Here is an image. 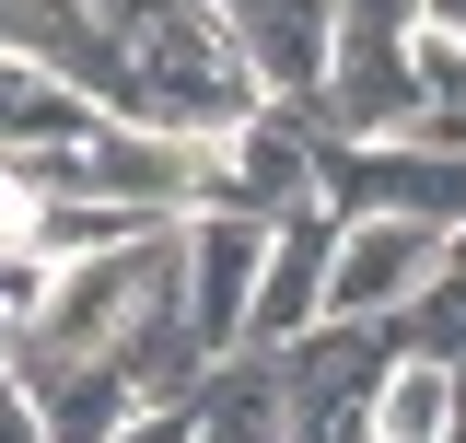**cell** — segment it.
<instances>
[{
  "label": "cell",
  "mask_w": 466,
  "mask_h": 443,
  "mask_svg": "<svg viewBox=\"0 0 466 443\" xmlns=\"http://www.w3.org/2000/svg\"><path fill=\"white\" fill-rule=\"evenodd\" d=\"M455 443H466V432H455Z\"/></svg>",
  "instance_id": "cell-14"
},
{
  "label": "cell",
  "mask_w": 466,
  "mask_h": 443,
  "mask_svg": "<svg viewBox=\"0 0 466 443\" xmlns=\"http://www.w3.org/2000/svg\"><path fill=\"white\" fill-rule=\"evenodd\" d=\"M327 280H339V211H291L280 245H268V280H257V327H245V350L315 338V327H327Z\"/></svg>",
  "instance_id": "cell-6"
},
{
  "label": "cell",
  "mask_w": 466,
  "mask_h": 443,
  "mask_svg": "<svg viewBox=\"0 0 466 443\" xmlns=\"http://www.w3.org/2000/svg\"><path fill=\"white\" fill-rule=\"evenodd\" d=\"M431 24H455V36H466V0H431Z\"/></svg>",
  "instance_id": "cell-12"
},
{
  "label": "cell",
  "mask_w": 466,
  "mask_h": 443,
  "mask_svg": "<svg viewBox=\"0 0 466 443\" xmlns=\"http://www.w3.org/2000/svg\"><path fill=\"white\" fill-rule=\"evenodd\" d=\"M443 257H455V233H431V222H339L327 315H339V327H397L408 304L443 280Z\"/></svg>",
  "instance_id": "cell-4"
},
{
  "label": "cell",
  "mask_w": 466,
  "mask_h": 443,
  "mask_svg": "<svg viewBox=\"0 0 466 443\" xmlns=\"http://www.w3.org/2000/svg\"><path fill=\"white\" fill-rule=\"evenodd\" d=\"M94 129H106L94 94H70L58 70H35V58L0 47V164H12V152H82Z\"/></svg>",
  "instance_id": "cell-7"
},
{
  "label": "cell",
  "mask_w": 466,
  "mask_h": 443,
  "mask_svg": "<svg viewBox=\"0 0 466 443\" xmlns=\"http://www.w3.org/2000/svg\"><path fill=\"white\" fill-rule=\"evenodd\" d=\"M82 187L116 211H152V222H198V211H233V152L187 140L164 117H106L82 140Z\"/></svg>",
  "instance_id": "cell-2"
},
{
  "label": "cell",
  "mask_w": 466,
  "mask_h": 443,
  "mask_svg": "<svg viewBox=\"0 0 466 443\" xmlns=\"http://www.w3.org/2000/svg\"><path fill=\"white\" fill-rule=\"evenodd\" d=\"M233 12V47L257 70L268 106H315L327 70H339V0H222Z\"/></svg>",
  "instance_id": "cell-5"
},
{
  "label": "cell",
  "mask_w": 466,
  "mask_h": 443,
  "mask_svg": "<svg viewBox=\"0 0 466 443\" xmlns=\"http://www.w3.org/2000/svg\"><path fill=\"white\" fill-rule=\"evenodd\" d=\"M116 443H198V408H140Z\"/></svg>",
  "instance_id": "cell-11"
},
{
  "label": "cell",
  "mask_w": 466,
  "mask_h": 443,
  "mask_svg": "<svg viewBox=\"0 0 466 443\" xmlns=\"http://www.w3.org/2000/svg\"><path fill=\"white\" fill-rule=\"evenodd\" d=\"M268 245H280V222H257V211H198L175 233V292H187V315H198V338H210L222 362L245 350V327H257Z\"/></svg>",
  "instance_id": "cell-3"
},
{
  "label": "cell",
  "mask_w": 466,
  "mask_h": 443,
  "mask_svg": "<svg viewBox=\"0 0 466 443\" xmlns=\"http://www.w3.org/2000/svg\"><path fill=\"white\" fill-rule=\"evenodd\" d=\"M466 432V397H455V362H408L385 374V397H373V443H455Z\"/></svg>",
  "instance_id": "cell-10"
},
{
  "label": "cell",
  "mask_w": 466,
  "mask_h": 443,
  "mask_svg": "<svg viewBox=\"0 0 466 443\" xmlns=\"http://www.w3.org/2000/svg\"><path fill=\"white\" fill-rule=\"evenodd\" d=\"M455 397H466V362H455Z\"/></svg>",
  "instance_id": "cell-13"
},
{
  "label": "cell",
  "mask_w": 466,
  "mask_h": 443,
  "mask_svg": "<svg viewBox=\"0 0 466 443\" xmlns=\"http://www.w3.org/2000/svg\"><path fill=\"white\" fill-rule=\"evenodd\" d=\"M12 386L47 408V443H116L140 420V386L116 362H47V374H12Z\"/></svg>",
  "instance_id": "cell-8"
},
{
  "label": "cell",
  "mask_w": 466,
  "mask_h": 443,
  "mask_svg": "<svg viewBox=\"0 0 466 443\" xmlns=\"http://www.w3.org/2000/svg\"><path fill=\"white\" fill-rule=\"evenodd\" d=\"M198 443H291V386L268 350H233L198 386Z\"/></svg>",
  "instance_id": "cell-9"
},
{
  "label": "cell",
  "mask_w": 466,
  "mask_h": 443,
  "mask_svg": "<svg viewBox=\"0 0 466 443\" xmlns=\"http://www.w3.org/2000/svg\"><path fill=\"white\" fill-rule=\"evenodd\" d=\"M187 233V222H175ZM175 233L152 245H116V257H70V269H35V304L0 327V374H47V362H116L128 315L164 292L175 269Z\"/></svg>",
  "instance_id": "cell-1"
}]
</instances>
